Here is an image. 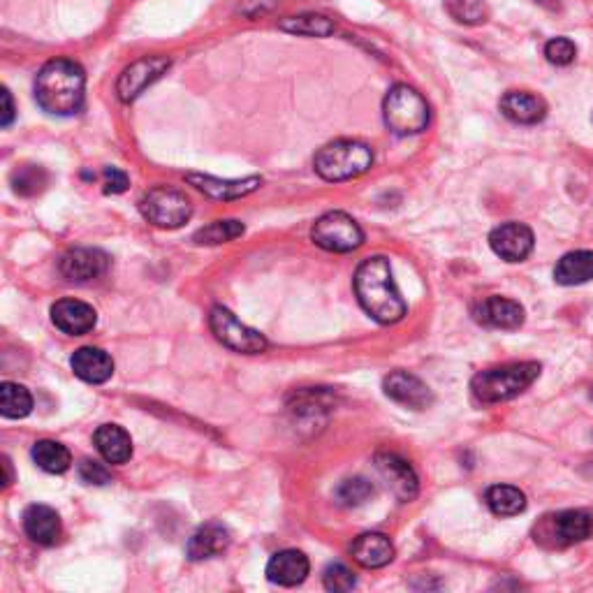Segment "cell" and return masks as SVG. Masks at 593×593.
Here are the masks:
<instances>
[{
  "label": "cell",
  "mask_w": 593,
  "mask_h": 593,
  "mask_svg": "<svg viewBox=\"0 0 593 593\" xmlns=\"http://www.w3.org/2000/svg\"><path fill=\"white\" fill-rule=\"evenodd\" d=\"M355 292L362 309L380 325H394L406 316V302L394 283L390 260L383 255L364 260L357 267Z\"/></svg>",
  "instance_id": "6da1fadb"
},
{
  "label": "cell",
  "mask_w": 593,
  "mask_h": 593,
  "mask_svg": "<svg viewBox=\"0 0 593 593\" xmlns=\"http://www.w3.org/2000/svg\"><path fill=\"white\" fill-rule=\"evenodd\" d=\"M86 77L82 65L70 58H56L35 79V98L47 114L72 116L84 105Z\"/></svg>",
  "instance_id": "7a4b0ae2"
},
{
  "label": "cell",
  "mask_w": 593,
  "mask_h": 593,
  "mask_svg": "<svg viewBox=\"0 0 593 593\" xmlns=\"http://www.w3.org/2000/svg\"><path fill=\"white\" fill-rule=\"evenodd\" d=\"M540 376L538 362H515L494 366V369L480 371L473 378L471 390L473 397L482 404H501L519 397V394L529 390Z\"/></svg>",
  "instance_id": "3957f363"
},
{
  "label": "cell",
  "mask_w": 593,
  "mask_h": 593,
  "mask_svg": "<svg viewBox=\"0 0 593 593\" xmlns=\"http://www.w3.org/2000/svg\"><path fill=\"white\" fill-rule=\"evenodd\" d=\"M373 165V151L357 139H336L322 146L313 167L325 181H348L362 177Z\"/></svg>",
  "instance_id": "277c9868"
},
{
  "label": "cell",
  "mask_w": 593,
  "mask_h": 593,
  "mask_svg": "<svg viewBox=\"0 0 593 593\" xmlns=\"http://www.w3.org/2000/svg\"><path fill=\"white\" fill-rule=\"evenodd\" d=\"M383 116L394 135H417L429 126V105L411 86L397 84L383 102Z\"/></svg>",
  "instance_id": "5b68a950"
},
{
  "label": "cell",
  "mask_w": 593,
  "mask_h": 593,
  "mask_svg": "<svg viewBox=\"0 0 593 593\" xmlns=\"http://www.w3.org/2000/svg\"><path fill=\"white\" fill-rule=\"evenodd\" d=\"M139 209H142L146 221L165 230L181 228L193 216V204H190L188 197L181 190L167 186L149 190L139 202Z\"/></svg>",
  "instance_id": "8992f818"
},
{
  "label": "cell",
  "mask_w": 593,
  "mask_h": 593,
  "mask_svg": "<svg viewBox=\"0 0 593 593\" xmlns=\"http://www.w3.org/2000/svg\"><path fill=\"white\" fill-rule=\"evenodd\" d=\"M311 239L329 253H350L364 244V232L353 216L343 211H329L313 225Z\"/></svg>",
  "instance_id": "52a82bcc"
},
{
  "label": "cell",
  "mask_w": 593,
  "mask_h": 593,
  "mask_svg": "<svg viewBox=\"0 0 593 593\" xmlns=\"http://www.w3.org/2000/svg\"><path fill=\"white\" fill-rule=\"evenodd\" d=\"M209 327L223 346L237 350V353L255 355V353H265L267 350L265 336L255 332L251 327H246L244 322H241L228 309H223V306H214V309H211Z\"/></svg>",
  "instance_id": "ba28073f"
},
{
  "label": "cell",
  "mask_w": 593,
  "mask_h": 593,
  "mask_svg": "<svg viewBox=\"0 0 593 593\" xmlns=\"http://www.w3.org/2000/svg\"><path fill=\"white\" fill-rule=\"evenodd\" d=\"M172 61L167 56H144L128 65L126 70L121 72L119 82H116V93L123 102H130L142 95L149 86L165 75L170 70Z\"/></svg>",
  "instance_id": "9c48e42d"
},
{
  "label": "cell",
  "mask_w": 593,
  "mask_h": 593,
  "mask_svg": "<svg viewBox=\"0 0 593 593\" xmlns=\"http://www.w3.org/2000/svg\"><path fill=\"white\" fill-rule=\"evenodd\" d=\"M543 531L559 547L584 543L593 536V515L587 510H563L547 519Z\"/></svg>",
  "instance_id": "30bf717a"
},
{
  "label": "cell",
  "mask_w": 593,
  "mask_h": 593,
  "mask_svg": "<svg viewBox=\"0 0 593 593\" xmlns=\"http://www.w3.org/2000/svg\"><path fill=\"white\" fill-rule=\"evenodd\" d=\"M533 244L536 239L529 225L524 223H503L489 234V246L505 262L526 260L533 251Z\"/></svg>",
  "instance_id": "8fae6325"
},
{
  "label": "cell",
  "mask_w": 593,
  "mask_h": 593,
  "mask_svg": "<svg viewBox=\"0 0 593 593\" xmlns=\"http://www.w3.org/2000/svg\"><path fill=\"white\" fill-rule=\"evenodd\" d=\"M376 468L380 478L387 482V487L399 496L401 501H413L420 492V480L404 457L394 455V452H378Z\"/></svg>",
  "instance_id": "7c38bea8"
},
{
  "label": "cell",
  "mask_w": 593,
  "mask_h": 593,
  "mask_svg": "<svg viewBox=\"0 0 593 593\" xmlns=\"http://www.w3.org/2000/svg\"><path fill=\"white\" fill-rule=\"evenodd\" d=\"M383 390L392 401L413 408V411H424L434 404V394H431L427 383H422L420 378L408 371H392L385 378Z\"/></svg>",
  "instance_id": "4fadbf2b"
},
{
  "label": "cell",
  "mask_w": 593,
  "mask_h": 593,
  "mask_svg": "<svg viewBox=\"0 0 593 593\" xmlns=\"http://www.w3.org/2000/svg\"><path fill=\"white\" fill-rule=\"evenodd\" d=\"M109 258L98 248H75L61 258V274L70 283H89L107 272Z\"/></svg>",
  "instance_id": "5bb4252c"
},
{
  "label": "cell",
  "mask_w": 593,
  "mask_h": 593,
  "mask_svg": "<svg viewBox=\"0 0 593 593\" xmlns=\"http://www.w3.org/2000/svg\"><path fill=\"white\" fill-rule=\"evenodd\" d=\"M475 320L492 329H519L524 325V306L515 299L487 297L475 306Z\"/></svg>",
  "instance_id": "9a60e30c"
},
{
  "label": "cell",
  "mask_w": 593,
  "mask_h": 593,
  "mask_svg": "<svg viewBox=\"0 0 593 593\" xmlns=\"http://www.w3.org/2000/svg\"><path fill=\"white\" fill-rule=\"evenodd\" d=\"M51 322H54L63 334L82 336L89 334L95 327L98 313H95L93 306L79 302V299H61V302L51 306Z\"/></svg>",
  "instance_id": "2e32d148"
},
{
  "label": "cell",
  "mask_w": 593,
  "mask_h": 593,
  "mask_svg": "<svg viewBox=\"0 0 593 593\" xmlns=\"http://www.w3.org/2000/svg\"><path fill=\"white\" fill-rule=\"evenodd\" d=\"M501 114L512 123L536 126L547 116L545 100L529 91H508L501 98Z\"/></svg>",
  "instance_id": "e0dca14e"
},
{
  "label": "cell",
  "mask_w": 593,
  "mask_h": 593,
  "mask_svg": "<svg viewBox=\"0 0 593 593\" xmlns=\"http://www.w3.org/2000/svg\"><path fill=\"white\" fill-rule=\"evenodd\" d=\"M311 563L309 556L299 549H283L272 556V561L267 563V577L274 584H281V587H297L306 580L309 575Z\"/></svg>",
  "instance_id": "ac0fdd59"
},
{
  "label": "cell",
  "mask_w": 593,
  "mask_h": 593,
  "mask_svg": "<svg viewBox=\"0 0 593 593\" xmlns=\"http://www.w3.org/2000/svg\"><path fill=\"white\" fill-rule=\"evenodd\" d=\"M70 366H72V371H75L77 378H82L84 383H91V385L107 383L114 373L112 357H109L105 350L93 348V346L79 348L77 353L72 355Z\"/></svg>",
  "instance_id": "d6986e66"
},
{
  "label": "cell",
  "mask_w": 593,
  "mask_h": 593,
  "mask_svg": "<svg viewBox=\"0 0 593 593\" xmlns=\"http://www.w3.org/2000/svg\"><path fill=\"white\" fill-rule=\"evenodd\" d=\"M24 531L26 536L38 545H56L61 538V517L49 505H31L24 512Z\"/></svg>",
  "instance_id": "ffe728a7"
},
{
  "label": "cell",
  "mask_w": 593,
  "mask_h": 593,
  "mask_svg": "<svg viewBox=\"0 0 593 593\" xmlns=\"http://www.w3.org/2000/svg\"><path fill=\"white\" fill-rule=\"evenodd\" d=\"M93 443L107 464H126L133 457V441H130L128 431L119 424H102L95 431Z\"/></svg>",
  "instance_id": "44dd1931"
},
{
  "label": "cell",
  "mask_w": 593,
  "mask_h": 593,
  "mask_svg": "<svg viewBox=\"0 0 593 593\" xmlns=\"http://www.w3.org/2000/svg\"><path fill=\"white\" fill-rule=\"evenodd\" d=\"M350 554L362 568H383L394 559V545L385 533H362L350 547Z\"/></svg>",
  "instance_id": "7402d4cb"
},
{
  "label": "cell",
  "mask_w": 593,
  "mask_h": 593,
  "mask_svg": "<svg viewBox=\"0 0 593 593\" xmlns=\"http://www.w3.org/2000/svg\"><path fill=\"white\" fill-rule=\"evenodd\" d=\"M230 547V531L223 524H204L202 529L193 533V538L188 540V559L190 561H204L214 559V556L223 554Z\"/></svg>",
  "instance_id": "603a6c76"
},
{
  "label": "cell",
  "mask_w": 593,
  "mask_h": 593,
  "mask_svg": "<svg viewBox=\"0 0 593 593\" xmlns=\"http://www.w3.org/2000/svg\"><path fill=\"white\" fill-rule=\"evenodd\" d=\"M186 179L193 183L195 188H200L202 193L214 197V200H237V197H246V195H251L253 190H258L262 183V179H258V177L228 181V179L204 177V174H188Z\"/></svg>",
  "instance_id": "cb8c5ba5"
},
{
  "label": "cell",
  "mask_w": 593,
  "mask_h": 593,
  "mask_svg": "<svg viewBox=\"0 0 593 593\" xmlns=\"http://www.w3.org/2000/svg\"><path fill=\"white\" fill-rule=\"evenodd\" d=\"M593 278V251L566 253L556 262L554 281L559 285H582Z\"/></svg>",
  "instance_id": "d4e9b609"
},
{
  "label": "cell",
  "mask_w": 593,
  "mask_h": 593,
  "mask_svg": "<svg viewBox=\"0 0 593 593\" xmlns=\"http://www.w3.org/2000/svg\"><path fill=\"white\" fill-rule=\"evenodd\" d=\"M485 501L496 517H515L526 510V496L512 485H494L487 489Z\"/></svg>",
  "instance_id": "484cf974"
},
{
  "label": "cell",
  "mask_w": 593,
  "mask_h": 593,
  "mask_svg": "<svg viewBox=\"0 0 593 593\" xmlns=\"http://www.w3.org/2000/svg\"><path fill=\"white\" fill-rule=\"evenodd\" d=\"M31 457L42 471L47 473H65L72 464L70 450L58 441H38L33 445Z\"/></svg>",
  "instance_id": "4316f807"
},
{
  "label": "cell",
  "mask_w": 593,
  "mask_h": 593,
  "mask_svg": "<svg viewBox=\"0 0 593 593\" xmlns=\"http://www.w3.org/2000/svg\"><path fill=\"white\" fill-rule=\"evenodd\" d=\"M33 411V397L24 385L3 383L0 385V413L7 420H21Z\"/></svg>",
  "instance_id": "83f0119b"
},
{
  "label": "cell",
  "mask_w": 593,
  "mask_h": 593,
  "mask_svg": "<svg viewBox=\"0 0 593 593\" xmlns=\"http://www.w3.org/2000/svg\"><path fill=\"white\" fill-rule=\"evenodd\" d=\"M281 31L295 35H309V38H327L334 33V21L322 17V14H299V17L283 19Z\"/></svg>",
  "instance_id": "f1b7e54d"
},
{
  "label": "cell",
  "mask_w": 593,
  "mask_h": 593,
  "mask_svg": "<svg viewBox=\"0 0 593 593\" xmlns=\"http://www.w3.org/2000/svg\"><path fill=\"white\" fill-rule=\"evenodd\" d=\"M244 234V223L239 221H214L207 228L197 230L193 241L200 246H218Z\"/></svg>",
  "instance_id": "f546056e"
},
{
  "label": "cell",
  "mask_w": 593,
  "mask_h": 593,
  "mask_svg": "<svg viewBox=\"0 0 593 593\" xmlns=\"http://www.w3.org/2000/svg\"><path fill=\"white\" fill-rule=\"evenodd\" d=\"M12 186H14V193H19L24 197H33L45 190L47 172L38 165H21L12 174Z\"/></svg>",
  "instance_id": "4dcf8cb0"
},
{
  "label": "cell",
  "mask_w": 593,
  "mask_h": 593,
  "mask_svg": "<svg viewBox=\"0 0 593 593\" xmlns=\"http://www.w3.org/2000/svg\"><path fill=\"white\" fill-rule=\"evenodd\" d=\"M445 5H448L452 19H457L459 24L478 26L489 19V7L485 0H448Z\"/></svg>",
  "instance_id": "1f68e13d"
},
{
  "label": "cell",
  "mask_w": 593,
  "mask_h": 593,
  "mask_svg": "<svg viewBox=\"0 0 593 593\" xmlns=\"http://www.w3.org/2000/svg\"><path fill=\"white\" fill-rule=\"evenodd\" d=\"M371 496H373V485L366 478H350L346 482H341V487L336 489V499H339V503L348 505V508L366 503Z\"/></svg>",
  "instance_id": "d6a6232c"
},
{
  "label": "cell",
  "mask_w": 593,
  "mask_h": 593,
  "mask_svg": "<svg viewBox=\"0 0 593 593\" xmlns=\"http://www.w3.org/2000/svg\"><path fill=\"white\" fill-rule=\"evenodd\" d=\"M575 56H577V47L575 42L568 38H554L545 45V58L552 65H559V68L573 63Z\"/></svg>",
  "instance_id": "836d02e7"
},
{
  "label": "cell",
  "mask_w": 593,
  "mask_h": 593,
  "mask_svg": "<svg viewBox=\"0 0 593 593\" xmlns=\"http://www.w3.org/2000/svg\"><path fill=\"white\" fill-rule=\"evenodd\" d=\"M322 582H325L327 591H350V589H355V584H357L353 570L341 566V563L329 566L325 570V575H322Z\"/></svg>",
  "instance_id": "e575fe53"
},
{
  "label": "cell",
  "mask_w": 593,
  "mask_h": 593,
  "mask_svg": "<svg viewBox=\"0 0 593 593\" xmlns=\"http://www.w3.org/2000/svg\"><path fill=\"white\" fill-rule=\"evenodd\" d=\"M79 478H82V482H86V485H109L112 482V475H109V471L102 464H98V461H91V459H84L82 464H79Z\"/></svg>",
  "instance_id": "d590c367"
},
{
  "label": "cell",
  "mask_w": 593,
  "mask_h": 593,
  "mask_svg": "<svg viewBox=\"0 0 593 593\" xmlns=\"http://www.w3.org/2000/svg\"><path fill=\"white\" fill-rule=\"evenodd\" d=\"M130 186L128 174L119 170V167H107L105 170V193H123Z\"/></svg>",
  "instance_id": "8d00e7d4"
},
{
  "label": "cell",
  "mask_w": 593,
  "mask_h": 593,
  "mask_svg": "<svg viewBox=\"0 0 593 593\" xmlns=\"http://www.w3.org/2000/svg\"><path fill=\"white\" fill-rule=\"evenodd\" d=\"M3 102H5V109H3V116H0V123L7 128L14 119V102H12V95L7 89H3Z\"/></svg>",
  "instance_id": "74e56055"
},
{
  "label": "cell",
  "mask_w": 593,
  "mask_h": 593,
  "mask_svg": "<svg viewBox=\"0 0 593 593\" xmlns=\"http://www.w3.org/2000/svg\"><path fill=\"white\" fill-rule=\"evenodd\" d=\"M538 3H543V5H556V3H559V0H538Z\"/></svg>",
  "instance_id": "f35d334b"
}]
</instances>
